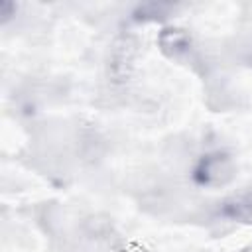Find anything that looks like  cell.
<instances>
[{"mask_svg":"<svg viewBox=\"0 0 252 252\" xmlns=\"http://www.w3.org/2000/svg\"><path fill=\"white\" fill-rule=\"evenodd\" d=\"M197 177L201 183L211 185V187L224 185L234 177V163L224 154L207 156L197 167Z\"/></svg>","mask_w":252,"mask_h":252,"instance_id":"cell-1","label":"cell"},{"mask_svg":"<svg viewBox=\"0 0 252 252\" xmlns=\"http://www.w3.org/2000/svg\"><path fill=\"white\" fill-rule=\"evenodd\" d=\"M189 43H191V39H189L187 32L185 30H179V28H167L159 35V45L169 55H179V53L187 51Z\"/></svg>","mask_w":252,"mask_h":252,"instance_id":"cell-2","label":"cell"}]
</instances>
